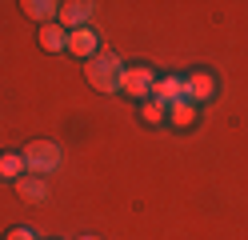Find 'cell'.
I'll return each instance as SVG.
<instances>
[{"label": "cell", "mask_w": 248, "mask_h": 240, "mask_svg": "<svg viewBox=\"0 0 248 240\" xmlns=\"http://www.w3.org/2000/svg\"><path fill=\"white\" fill-rule=\"evenodd\" d=\"M92 16H96V4H88V0H68V4H60L56 24L64 32H76V28H88Z\"/></svg>", "instance_id": "3"}, {"label": "cell", "mask_w": 248, "mask_h": 240, "mask_svg": "<svg viewBox=\"0 0 248 240\" xmlns=\"http://www.w3.org/2000/svg\"><path fill=\"white\" fill-rule=\"evenodd\" d=\"M88 84L96 92H120L124 88V60L116 52H96L88 60Z\"/></svg>", "instance_id": "1"}, {"label": "cell", "mask_w": 248, "mask_h": 240, "mask_svg": "<svg viewBox=\"0 0 248 240\" xmlns=\"http://www.w3.org/2000/svg\"><path fill=\"white\" fill-rule=\"evenodd\" d=\"M0 176H4V180H20L24 176V156L20 152H4L0 156Z\"/></svg>", "instance_id": "12"}, {"label": "cell", "mask_w": 248, "mask_h": 240, "mask_svg": "<svg viewBox=\"0 0 248 240\" xmlns=\"http://www.w3.org/2000/svg\"><path fill=\"white\" fill-rule=\"evenodd\" d=\"M40 48H44V52H64V48H68V32L60 24H44L40 28Z\"/></svg>", "instance_id": "10"}, {"label": "cell", "mask_w": 248, "mask_h": 240, "mask_svg": "<svg viewBox=\"0 0 248 240\" xmlns=\"http://www.w3.org/2000/svg\"><path fill=\"white\" fill-rule=\"evenodd\" d=\"M68 52L72 56H84V60H92L100 52V36L92 28H76V32H68Z\"/></svg>", "instance_id": "5"}, {"label": "cell", "mask_w": 248, "mask_h": 240, "mask_svg": "<svg viewBox=\"0 0 248 240\" xmlns=\"http://www.w3.org/2000/svg\"><path fill=\"white\" fill-rule=\"evenodd\" d=\"M180 96H188V88H184L180 76H164V80H156V100L172 104V100H180Z\"/></svg>", "instance_id": "11"}, {"label": "cell", "mask_w": 248, "mask_h": 240, "mask_svg": "<svg viewBox=\"0 0 248 240\" xmlns=\"http://www.w3.org/2000/svg\"><path fill=\"white\" fill-rule=\"evenodd\" d=\"M184 88H188V100L200 104V100H208V96L216 92V80H212L208 72H192L188 80H184Z\"/></svg>", "instance_id": "6"}, {"label": "cell", "mask_w": 248, "mask_h": 240, "mask_svg": "<svg viewBox=\"0 0 248 240\" xmlns=\"http://www.w3.org/2000/svg\"><path fill=\"white\" fill-rule=\"evenodd\" d=\"M124 92L136 96V100L152 96V92H156V72L144 68V64H136V68H124Z\"/></svg>", "instance_id": "4"}, {"label": "cell", "mask_w": 248, "mask_h": 240, "mask_svg": "<svg viewBox=\"0 0 248 240\" xmlns=\"http://www.w3.org/2000/svg\"><path fill=\"white\" fill-rule=\"evenodd\" d=\"M16 192H20L28 204H44V200H48V184H44L40 176H20V180H16Z\"/></svg>", "instance_id": "8"}, {"label": "cell", "mask_w": 248, "mask_h": 240, "mask_svg": "<svg viewBox=\"0 0 248 240\" xmlns=\"http://www.w3.org/2000/svg\"><path fill=\"white\" fill-rule=\"evenodd\" d=\"M20 156H24V168L36 172V176H48V172H56L60 164H64V148L52 144V140H32Z\"/></svg>", "instance_id": "2"}, {"label": "cell", "mask_w": 248, "mask_h": 240, "mask_svg": "<svg viewBox=\"0 0 248 240\" xmlns=\"http://www.w3.org/2000/svg\"><path fill=\"white\" fill-rule=\"evenodd\" d=\"M24 12L32 16V20H40V24H56L60 4L56 0H24Z\"/></svg>", "instance_id": "9"}, {"label": "cell", "mask_w": 248, "mask_h": 240, "mask_svg": "<svg viewBox=\"0 0 248 240\" xmlns=\"http://www.w3.org/2000/svg\"><path fill=\"white\" fill-rule=\"evenodd\" d=\"M196 116H200V108L188 100V96H180V100H172V104H168V120H172L176 128H188V124H196Z\"/></svg>", "instance_id": "7"}, {"label": "cell", "mask_w": 248, "mask_h": 240, "mask_svg": "<svg viewBox=\"0 0 248 240\" xmlns=\"http://www.w3.org/2000/svg\"><path fill=\"white\" fill-rule=\"evenodd\" d=\"M140 120H144V124H164V120H168V104L152 96V100L140 108Z\"/></svg>", "instance_id": "13"}, {"label": "cell", "mask_w": 248, "mask_h": 240, "mask_svg": "<svg viewBox=\"0 0 248 240\" xmlns=\"http://www.w3.org/2000/svg\"><path fill=\"white\" fill-rule=\"evenodd\" d=\"M80 240H96V236H80Z\"/></svg>", "instance_id": "15"}, {"label": "cell", "mask_w": 248, "mask_h": 240, "mask_svg": "<svg viewBox=\"0 0 248 240\" xmlns=\"http://www.w3.org/2000/svg\"><path fill=\"white\" fill-rule=\"evenodd\" d=\"M4 240H36V232H32V228H12Z\"/></svg>", "instance_id": "14"}]
</instances>
